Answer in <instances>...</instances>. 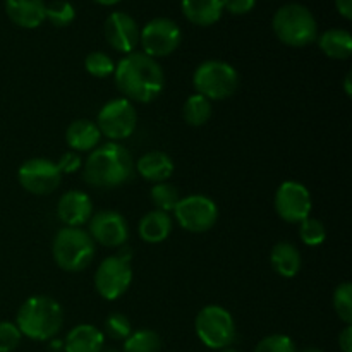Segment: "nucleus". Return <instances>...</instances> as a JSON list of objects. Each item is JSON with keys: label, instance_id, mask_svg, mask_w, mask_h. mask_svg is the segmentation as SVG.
<instances>
[{"label": "nucleus", "instance_id": "423d86ee", "mask_svg": "<svg viewBox=\"0 0 352 352\" xmlns=\"http://www.w3.org/2000/svg\"><path fill=\"white\" fill-rule=\"evenodd\" d=\"M196 93L205 98L226 100L239 88V74L230 64L223 60H206L196 67L192 74Z\"/></svg>", "mask_w": 352, "mask_h": 352}, {"label": "nucleus", "instance_id": "f8f14e48", "mask_svg": "<svg viewBox=\"0 0 352 352\" xmlns=\"http://www.w3.org/2000/svg\"><path fill=\"white\" fill-rule=\"evenodd\" d=\"M17 179L28 192L43 196L50 195L60 186L62 172L57 164L48 158H31L19 167Z\"/></svg>", "mask_w": 352, "mask_h": 352}, {"label": "nucleus", "instance_id": "4c0bfd02", "mask_svg": "<svg viewBox=\"0 0 352 352\" xmlns=\"http://www.w3.org/2000/svg\"><path fill=\"white\" fill-rule=\"evenodd\" d=\"M336 7L344 19H352V0H336Z\"/></svg>", "mask_w": 352, "mask_h": 352}, {"label": "nucleus", "instance_id": "473e14b6", "mask_svg": "<svg viewBox=\"0 0 352 352\" xmlns=\"http://www.w3.org/2000/svg\"><path fill=\"white\" fill-rule=\"evenodd\" d=\"M254 352H298L296 344L292 342L291 337L282 336V333H274L258 342Z\"/></svg>", "mask_w": 352, "mask_h": 352}, {"label": "nucleus", "instance_id": "20e7f679", "mask_svg": "<svg viewBox=\"0 0 352 352\" xmlns=\"http://www.w3.org/2000/svg\"><path fill=\"white\" fill-rule=\"evenodd\" d=\"M274 33L289 47H306L318 36V24L311 10L302 3H285L275 12Z\"/></svg>", "mask_w": 352, "mask_h": 352}, {"label": "nucleus", "instance_id": "5701e85b", "mask_svg": "<svg viewBox=\"0 0 352 352\" xmlns=\"http://www.w3.org/2000/svg\"><path fill=\"white\" fill-rule=\"evenodd\" d=\"M138 232H140V237L144 243L158 244L170 236L172 219L168 217V213L160 212V210H153V212L146 213L141 219Z\"/></svg>", "mask_w": 352, "mask_h": 352}, {"label": "nucleus", "instance_id": "72a5a7b5", "mask_svg": "<svg viewBox=\"0 0 352 352\" xmlns=\"http://www.w3.org/2000/svg\"><path fill=\"white\" fill-rule=\"evenodd\" d=\"M21 337L16 323L0 322V352H12L19 346Z\"/></svg>", "mask_w": 352, "mask_h": 352}, {"label": "nucleus", "instance_id": "f257e3e1", "mask_svg": "<svg viewBox=\"0 0 352 352\" xmlns=\"http://www.w3.org/2000/svg\"><path fill=\"white\" fill-rule=\"evenodd\" d=\"M113 76L119 91L129 102L150 103L164 91V69L155 58L141 52L127 54L119 64H116Z\"/></svg>", "mask_w": 352, "mask_h": 352}, {"label": "nucleus", "instance_id": "1a4fd4ad", "mask_svg": "<svg viewBox=\"0 0 352 352\" xmlns=\"http://www.w3.org/2000/svg\"><path fill=\"white\" fill-rule=\"evenodd\" d=\"M181 28L168 17H155L140 30V43L148 57H168L181 45Z\"/></svg>", "mask_w": 352, "mask_h": 352}, {"label": "nucleus", "instance_id": "f03ea898", "mask_svg": "<svg viewBox=\"0 0 352 352\" xmlns=\"http://www.w3.org/2000/svg\"><path fill=\"white\" fill-rule=\"evenodd\" d=\"M134 174V162L129 151L116 141L96 146L85 164L86 184L93 188L112 189L126 184Z\"/></svg>", "mask_w": 352, "mask_h": 352}, {"label": "nucleus", "instance_id": "0eeeda50", "mask_svg": "<svg viewBox=\"0 0 352 352\" xmlns=\"http://www.w3.org/2000/svg\"><path fill=\"white\" fill-rule=\"evenodd\" d=\"M198 339L210 349H226L236 342L237 330L232 315L222 306H206L195 320Z\"/></svg>", "mask_w": 352, "mask_h": 352}, {"label": "nucleus", "instance_id": "dca6fc26", "mask_svg": "<svg viewBox=\"0 0 352 352\" xmlns=\"http://www.w3.org/2000/svg\"><path fill=\"white\" fill-rule=\"evenodd\" d=\"M57 215L67 227H81L93 215V201L86 192L71 189L58 199Z\"/></svg>", "mask_w": 352, "mask_h": 352}, {"label": "nucleus", "instance_id": "6ab92c4d", "mask_svg": "<svg viewBox=\"0 0 352 352\" xmlns=\"http://www.w3.org/2000/svg\"><path fill=\"white\" fill-rule=\"evenodd\" d=\"M136 170L141 177L155 184L167 182V179L174 174V162L164 151H150L136 162Z\"/></svg>", "mask_w": 352, "mask_h": 352}, {"label": "nucleus", "instance_id": "a19ab883", "mask_svg": "<svg viewBox=\"0 0 352 352\" xmlns=\"http://www.w3.org/2000/svg\"><path fill=\"white\" fill-rule=\"evenodd\" d=\"M301 352H323V351L316 349V347H308V349H305V351H301Z\"/></svg>", "mask_w": 352, "mask_h": 352}, {"label": "nucleus", "instance_id": "4468645a", "mask_svg": "<svg viewBox=\"0 0 352 352\" xmlns=\"http://www.w3.org/2000/svg\"><path fill=\"white\" fill-rule=\"evenodd\" d=\"M88 234L102 246L122 248L129 239V226L119 212L105 210L91 215Z\"/></svg>", "mask_w": 352, "mask_h": 352}, {"label": "nucleus", "instance_id": "37998d69", "mask_svg": "<svg viewBox=\"0 0 352 352\" xmlns=\"http://www.w3.org/2000/svg\"><path fill=\"white\" fill-rule=\"evenodd\" d=\"M100 352H120V351H117V349H102Z\"/></svg>", "mask_w": 352, "mask_h": 352}, {"label": "nucleus", "instance_id": "c85d7f7f", "mask_svg": "<svg viewBox=\"0 0 352 352\" xmlns=\"http://www.w3.org/2000/svg\"><path fill=\"white\" fill-rule=\"evenodd\" d=\"M299 237L306 246H322L327 239V229L322 220L308 217L299 223Z\"/></svg>", "mask_w": 352, "mask_h": 352}, {"label": "nucleus", "instance_id": "bb28decb", "mask_svg": "<svg viewBox=\"0 0 352 352\" xmlns=\"http://www.w3.org/2000/svg\"><path fill=\"white\" fill-rule=\"evenodd\" d=\"M179 199H181L179 189L174 184H170V182H158V184L151 188V201H153V205L160 212H174Z\"/></svg>", "mask_w": 352, "mask_h": 352}, {"label": "nucleus", "instance_id": "412c9836", "mask_svg": "<svg viewBox=\"0 0 352 352\" xmlns=\"http://www.w3.org/2000/svg\"><path fill=\"white\" fill-rule=\"evenodd\" d=\"M182 14L196 26H212L223 14L222 0H182Z\"/></svg>", "mask_w": 352, "mask_h": 352}, {"label": "nucleus", "instance_id": "cd10ccee", "mask_svg": "<svg viewBox=\"0 0 352 352\" xmlns=\"http://www.w3.org/2000/svg\"><path fill=\"white\" fill-rule=\"evenodd\" d=\"M76 9L67 0H54L45 9V19L50 21L55 28H65L74 21Z\"/></svg>", "mask_w": 352, "mask_h": 352}, {"label": "nucleus", "instance_id": "9b49d317", "mask_svg": "<svg viewBox=\"0 0 352 352\" xmlns=\"http://www.w3.org/2000/svg\"><path fill=\"white\" fill-rule=\"evenodd\" d=\"M133 282V268L120 256L105 258L95 272V287L107 301H116L126 294Z\"/></svg>", "mask_w": 352, "mask_h": 352}, {"label": "nucleus", "instance_id": "393cba45", "mask_svg": "<svg viewBox=\"0 0 352 352\" xmlns=\"http://www.w3.org/2000/svg\"><path fill=\"white\" fill-rule=\"evenodd\" d=\"M182 117L189 126H205L212 117V102L201 95H191L182 107Z\"/></svg>", "mask_w": 352, "mask_h": 352}, {"label": "nucleus", "instance_id": "e433bc0d", "mask_svg": "<svg viewBox=\"0 0 352 352\" xmlns=\"http://www.w3.org/2000/svg\"><path fill=\"white\" fill-rule=\"evenodd\" d=\"M339 346L342 352H352V327L346 325V329L339 336Z\"/></svg>", "mask_w": 352, "mask_h": 352}, {"label": "nucleus", "instance_id": "f3484780", "mask_svg": "<svg viewBox=\"0 0 352 352\" xmlns=\"http://www.w3.org/2000/svg\"><path fill=\"white\" fill-rule=\"evenodd\" d=\"M47 3L43 0H6V12L16 26L34 30L45 21Z\"/></svg>", "mask_w": 352, "mask_h": 352}, {"label": "nucleus", "instance_id": "6e6552de", "mask_svg": "<svg viewBox=\"0 0 352 352\" xmlns=\"http://www.w3.org/2000/svg\"><path fill=\"white\" fill-rule=\"evenodd\" d=\"M174 215L182 229L192 234H201L215 226L219 220V208L208 196L192 195L179 199Z\"/></svg>", "mask_w": 352, "mask_h": 352}, {"label": "nucleus", "instance_id": "b1692460", "mask_svg": "<svg viewBox=\"0 0 352 352\" xmlns=\"http://www.w3.org/2000/svg\"><path fill=\"white\" fill-rule=\"evenodd\" d=\"M318 45L320 50L327 57L336 58V60H346L352 54L351 33L346 30H339V28H333V30H329L320 34Z\"/></svg>", "mask_w": 352, "mask_h": 352}, {"label": "nucleus", "instance_id": "c756f323", "mask_svg": "<svg viewBox=\"0 0 352 352\" xmlns=\"http://www.w3.org/2000/svg\"><path fill=\"white\" fill-rule=\"evenodd\" d=\"M85 69L95 78H109L116 72V62L103 52H91L86 55Z\"/></svg>", "mask_w": 352, "mask_h": 352}, {"label": "nucleus", "instance_id": "7ed1b4c3", "mask_svg": "<svg viewBox=\"0 0 352 352\" xmlns=\"http://www.w3.org/2000/svg\"><path fill=\"white\" fill-rule=\"evenodd\" d=\"M62 306L48 296H33L26 299L16 318L21 336L31 340H50L62 329Z\"/></svg>", "mask_w": 352, "mask_h": 352}, {"label": "nucleus", "instance_id": "9d476101", "mask_svg": "<svg viewBox=\"0 0 352 352\" xmlns=\"http://www.w3.org/2000/svg\"><path fill=\"white\" fill-rule=\"evenodd\" d=\"M138 124V113L133 102L127 98L110 100L102 107L96 119L100 133L105 134L109 140L120 141L127 140L134 133Z\"/></svg>", "mask_w": 352, "mask_h": 352}, {"label": "nucleus", "instance_id": "f704fd0d", "mask_svg": "<svg viewBox=\"0 0 352 352\" xmlns=\"http://www.w3.org/2000/svg\"><path fill=\"white\" fill-rule=\"evenodd\" d=\"M223 10L234 14V16H243L253 10L256 6V0H222Z\"/></svg>", "mask_w": 352, "mask_h": 352}, {"label": "nucleus", "instance_id": "4be33fe9", "mask_svg": "<svg viewBox=\"0 0 352 352\" xmlns=\"http://www.w3.org/2000/svg\"><path fill=\"white\" fill-rule=\"evenodd\" d=\"M301 253L292 243H277L270 253V265L284 278H292L301 270Z\"/></svg>", "mask_w": 352, "mask_h": 352}, {"label": "nucleus", "instance_id": "39448f33", "mask_svg": "<svg viewBox=\"0 0 352 352\" xmlns=\"http://www.w3.org/2000/svg\"><path fill=\"white\" fill-rule=\"evenodd\" d=\"M52 253L62 270L81 272L93 261L95 241L79 227H64L55 236Z\"/></svg>", "mask_w": 352, "mask_h": 352}, {"label": "nucleus", "instance_id": "79ce46f5", "mask_svg": "<svg viewBox=\"0 0 352 352\" xmlns=\"http://www.w3.org/2000/svg\"><path fill=\"white\" fill-rule=\"evenodd\" d=\"M219 352H239V351H236V349H232V347H226V349H220Z\"/></svg>", "mask_w": 352, "mask_h": 352}, {"label": "nucleus", "instance_id": "7c9ffc66", "mask_svg": "<svg viewBox=\"0 0 352 352\" xmlns=\"http://www.w3.org/2000/svg\"><path fill=\"white\" fill-rule=\"evenodd\" d=\"M333 309L346 325L352 323V285L351 282L337 285L333 292Z\"/></svg>", "mask_w": 352, "mask_h": 352}, {"label": "nucleus", "instance_id": "aec40b11", "mask_svg": "<svg viewBox=\"0 0 352 352\" xmlns=\"http://www.w3.org/2000/svg\"><path fill=\"white\" fill-rule=\"evenodd\" d=\"M105 344V336L93 325H78L67 333L64 342L65 352H100Z\"/></svg>", "mask_w": 352, "mask_h": 352}, {"label": "nucleus", "instance_id": "2f4dec72", "mask_svg": "<svg viewBox=\"0 0 352 352\" xmlns=\"http://www.w3.org/2000/svg\"><path fill=\"white\" fill-rule=\"evenodd\" d=\"M133 332L129 318L122 313H112L105 320V333L116 340H126Z\"/></svg>", "mask_w": 352, "mask_h": 352}, {"label": "nucleus", "instance_id": "58836bf2", "mask_svg": "<svg viewBox=\"0 0 352 352\" xmlns=\"http://www.w3.org/2000/svg\"><path fill=\"white\" fill-rule=\"evenodd\" d=\"M351 82H352V72H347L346 78H344V89H346V95L352 96V88H351Z\"/></svg>", "mask_w": 352, "mask_h": 352}, {"label": "nucleus", "instance_id": "a211bd4d", "mask_svg": "<svg viewBox=\"0 0 352 352\" xmlns=\"http://www.w3.org/2000/svg\"><path fill=\"white\" fill-rule=\"evenodd\" d=\"M100 140H102V133H100L98 126L88 119L74 120V122L69 124L67 131H65V141H67L69 148L76 153L95 150Z\"/></svg>", "mask_w": 352, "mask_h": 352}, {"label": "nucleus", "instance_id": "c9c22d12", "mask_svg": "<svg viewBox=\"0 0 352 352\" xmlns=\"http://www.w3.org/2000/svg\"><path fill=\"white\" fill-rule=\"evenodd\" d=\"M57 167L58 170L64 172V174H72V172H76L81 167V158L78 157L76 151H67V153H64L60 157Z\"/></svg>", "mask_w": 352, "mask_h": 352}, {"label": "nucleus", "instance_id": "2eb2a0df", "mask_svg": "<svg viewBox=\"0 0 352 352\" xmlns=\"http://www.w3.org/2000/svg\"><path fill=\"white\" fill-rule=\"evenodd\" d=\"M105 38L113 50L133 54L140 43V28L127 12H112L105 21Z\"/></svg>", "mask_w": 352, "mask_h": 352}, {"label": "nucleus", "instance_id": "ea45409f", "mask_svg": "<svg viewBox=\"0 0 352 352\" xmlns=\"http://www.w3.org/2000/svg\"><path fill=\"white\" fill-rule=\"evenodd\" d=\"M93 2H96V3H100V6H116V3H119L120 0H93Z\"/></svg>", "mask_w": 352, "mask_h": 352}, {"label": "nucleus", "instance_id": "a878e982", "mask_svg": "<svg viewBox=\"0 0 352 352\" xmlns=\"http://www.w3.org/2000/svg\"><path fill=\"white\" fill-rule=\"evenodd\" d=\"M160 336L150 329L131 332V336L124 340V352H160Z\"/></svg>", "mask_w": 352, "mask_h": 352}, {"label": "nucleus", "instance_id": "ddd939ff", "mask_svg": "<svg viewBox=\"0 0 352 352\" xmlns=\"http://www.w3.org/2000/svg\"><path fill=\"white\" fill-rule=\"evenodd\" d=\"M275 212L289 223H301L311 213V195L301 182L285 181L275 192Z\"/></svg>", "mask_w": 352, "mask_h": 352}]
</instances>
